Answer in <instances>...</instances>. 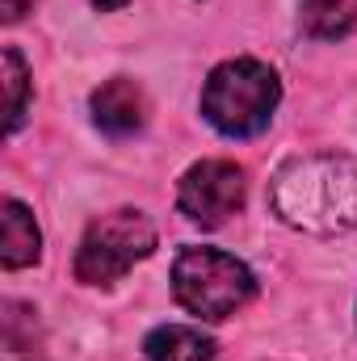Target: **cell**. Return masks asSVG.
<instances>
[{
    "label": "cell",
    "instance_id": "6da1fadb",
    "mask_svg": "<svg viewBox=\"0 0 357 361\" xmlns=\"http://www.w3.org/2000/svg\"><path fill=\"white\" fill-rule=\"evenodd\" d=\"M273 214L307 235H341L357 227V156L315 152L277 169L269 185Z\"/></svg>",
    "mask_w": 357,
    "mask_h": 361
},
{
    "label": "cell",
    "instance_id": "7a4b0ae2",
    "mask_svg": "<svg viewBox=\"0 0 357 361\" xmlns=\"http://www.w3.org/2000/svg\"><path fill=\"white\" fill-rule=\"evenodd\" d=\"M282 80L261 59H227L202 85V118L227 139H253L273 122Z\"/></svg>",
    "mask_w": 357,
    "mask_h": 361
},
{
    "label": "cell",
    "instance_id": "3957f363",
    "mask_svg": "<svg viewBox=\"0 0 357 361\" xmlns=\"http://www.w3.org/2000/svg\"><path fill=\"white\" fill-rule=\"evenodd\" d=\"M173 294L198 319H227L257 294V277L231 252L181 248L173 261Z\"/></svg>",
    "mask_w": 357,
    "mask_h": 361
},
{
    "label": "cell",
    "instance_id": "277c9868",
    "mask_svg": "<svg viewBox=\"0 0 357 361\" xmlns=\"http://www.w3.org/2000/svg\"><path fill=\"white\" fill-rule=\"evenodd\" d=\"M156 248V227L143 210H109L92 219L80 248H76V277L85 286H109L122 273L135 269V261L152 257Z\"/></svg>",
    "mask_w": 357,
    "mask_h": 361
},
{
    "label": "cell",
    "instance_id": "5b68a950",
    "mask_svg": "<svg viewBox=\"0 0 357 361\" xmlns=\"http://www.w3.org/2000/svg\"><path fill=\"white\" fill-rule=\"evenodd\" d=\"M244 197H248V180L244 169L231 160H202L177 185L181 214L198 227H223L231 214H240Z\"/></svg>",
    "mask_w": 357,
    "mask_h": 361
},
{
    "label": "cell",
    "instance_id": "8992f818",
    "mask_svg": "<svg viewBox=\"0 0 357 361\" xmlns=\"http://www.w3.org/2000/svg\"><path fill=\"white\" fill-rule=\"evenodd\" d=\"M92 122L105 135H114V139H126V135L143 130V122H147V97H143V89L135 80H126V76L105 80L101 89L92 92Z\"/></svg>",
    "mask_w": 357,
    "mask_h": 361
},
{
    "label": "cell",
    "instance_id": "52a82bcc",
    "mask_svg": "<svg viewBox=\"0 0 357 361\" xmlns=\"http://www.w3.org/2000/svg\"><path fill=\"white\" fill-rule=\"evenodd\" d=\"M143 353H147V361H219L214 341L185 324H164V328L147 332Z\"/></svg>",
    "mask_w": 357,
    "mask_h": 361
},
{
    "label": "cell",
    "instance_id": "ba28073f",
    "mask_svg": "<svg viewBox=\"0 0 357 361\" xmlns=\"http://www.w3.org/2000/svg\"><path fill=\"white\" fill-rule=\"evenodd\" d=\"M38 257H42V235H38L34 214L17 197H4V248H0L4 269H25Z\"/></svg>",
    "mask_w": 357,
    "mask_h": 361
},
{
    "label": "cell",
    "instance_id": "9c48e42d",
    "mask_svg": "<svg viewBox=\"0 0 357 361\" xmlns=\"http://www.w3.org/2000/svg\"><path fill=\"white\" fill-rule=\"evenodd\" d=\"M298 30L311 42H337L357 30V0H303Z\"/></svg>",
    "mask_w": 357,
    "mask_h": 361
},
{
    "label": "cell",
    "instance_id": "30bf717a",
    "mask_svg": "<svg viewBox=\"0 0 357 361\" xmlns=\"http://www.w3.org/2000/svg\"><path fill=\"white\" fill-rule=\"evenodd\" d=\"M4 114H8V135L21 126L25 118V105H30V72H25V59L17 47H4Z\"/></svg>",
    "mask_w": 357,
    "mask_h": 361
},
{
    "label": "cell",
    "instance_id": "8fae6325",
    "mask_svg": "<svg viewBox=\"0 0 357 361\" xmlns=\"http://www.w3.org/2000/svg\"><path fill=\"white\" fill-rule=\"evenodd\" d=\"M30 8H34V0H0V17L4 21H21Z\"/></svg>",
    "mask_w": 357,
    "mask_h": 361
},
{
    "label": "cell",
    "instance_id": "7c38bea8",
    "mask_svg": "<svg viewBox=\"0 0 357 361\" xmlns=\"http://www.w3.org/2000/svg\"><path fill=\"white\" fill-rule=\"evenodd\" d=\"M92 4H97V8H101V13H118V8H122V4H126V0H92Z\"/></svg>",
    "mask_w": 357,
    "mask_h": 361
}]
</instances>
